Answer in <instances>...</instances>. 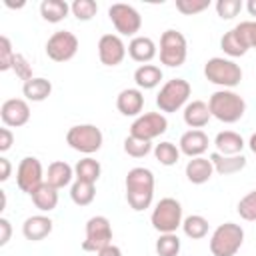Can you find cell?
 I'll return each mask as SVG.
<instances>
[{
    "instance_id": "6da1fadb",
    "label": "cell",
    "mask_w": 256,
    "mask_h": 256,
    "mask_svg": "<svg viewBox=\"0 0 256 256\" xmlns=\"http://www.w3.org/2000/svg\"><path fill=\"white\" fill-rule=\"evenodd\" d=\"M154 174L150 168L144 166H136L132 170H128L126 180H124V188H126V202L134 212H142L146 208H150L152 200H154Z\"/></svg>"
},
{
    "instance_id": "7a4b0ae2",
    "label": "cell",
    "mask_w": 256,
    "mask_h": 256,
    "mask_svg": "<svg viewBox=\"0 0 256 256\" xmlns=\"http://www.w3.org/2000/svg\"><path fill=\"white\" fill-rule=\"evenodd\" d=\"M208 108H210L212 118H216L224 124H234L244 116L246 102L238 92L220 88L208 98Z\"/></svg>"
},
{
    "instance_id": "3957f363",
    "label": "cell",
    "mask_w": 256,
    "mask_h": 256,
    "mask_svg": "<svg viewBox=\"0 0 256 256\" xmlns=\"http://www.w3.org/2000/svg\"><path fill=\"white\" fill-rule=\"evenodd\" d=\"M242 244H244V230L240 224L234 222H224L216 226L208 242L212 256H236Z\"/></svg>"
},
{
    "instance_id": "277c9868",
    "label": "cell",
    "mask_w": 256,
    "mask_h": 256,
    "mask_svg": "<svg viewBox=\"0 0 256 256\" xmlns=\"http://www.w3.org/2000/svg\"><path fill=\"white\" fill-rule=\"evenodd\" d=\"M204 76L208 82H212L220 88L232 90L242 80V68L230 58L214 56V58L206 60V64H204Z\"/></svg>"
},
{
    "instance_id": "5b68a950",
    "label": "cell",
    "mask_w": 256,
    "mask_h": 256,
    "mask_svg": "<svg viewBox=\"0 0 256 256\" xmlns=\"http://www.w3.org/2000/svg\"><path fill=\"white\" fill-rule=\"evenodd\" d=\"M182 204L176 198H162L160 202H156V206L152 208L150 214V224L156 232L160 234H172L182 226Z\"/></svg>"
},
{
    "instance_id": "8992f818",
    "label": "cell",
    "mask_w": 256,
    "mask_h": 256,
    "mask_svg": "<svg viewBox=\"0 0 256 256\" xmlns=\"http://www.w3.org/2000/svg\"><path fill=\"white\" fill-rule=\"evenodd\" d=\"M192 94V86L184 78H172L162 84L160 92L156 94V106L164 114H172L188 104V98Z\"/></svg>"
},
{
    "instance_id": "52a82bcc",
    "label": "cell",
    "mask_w": 256,
    "mask_h": 256,
    "mask_svg": "<svg viewBox=\"0 0 256 256\" xmlns=\"http://www.w3.org/2000/svg\"><path fill=\"white\" fill-rule=\"evenodd\" d=\"M188 42L180 30L168 28L160 36V62L168 68H178L186 62Z\"/></svg>"
},
{
    "instance_id": "ba28073f",
    "label": "cell",
    "mask_w": 256,
    "mask_h": 256,
    "mask_svg": "<svg viewBox=\"0 0 256 256\" xmlns=\"http://www.w3.org/2000/svg\"><path fill=\"white\" fill-rule=\"evenodd\" d=\"M104 134L94 124H76L66 132V144L80 154H94L102 148Z\"/></svg>"
},
{
    "instance_id": "9c48e42d",
    "label": "cell",
    "mask_w": 256,
    "mask_h": 256,
    "mask_svg": "<svg viewBox=\"0 0 256 256\" xmlns=\"http://www.w3.org/2000/svg\"><path fill=\"white\" fill-rule=\"evenodd\" d=\"M108 18L114 24L118 36H138L140 28H142V16L140 12L124 2H116L108 8Z\"/></svg>"
},
{
    "instance_id": "30bf717a",
    "label": "cell",
    "mask_w": 256,
    "mask_h": 256,
    "mask_svg": "<svg viewBox=\"0 0 256 256\" xmlns=\"http://www.w3.org/2000/svg\"><path fill=\"white\" fill-rule=\"evenodd\" d=\"M112 244V224L106 216H92L86 222V236L82 240V250L84 252H100Z\"/></svg>"
},
{
    "instance_id": "8fae6325",
    "label": "cell",
    "mask_w": 256,
    "mask_h": 256,
    "mask_svg": "<svg viewBox=\"0 0 256 256\" xmlns=\"http://www.w3.org/2000/svg\"><path fill=\"white\" fill-rule=\"evenodd\" d=\"M78 38L70 30H56L46 42V56L54 62H68L78 52Z\"/></svg>"
},
{
    "instance_id": "7c38bea8",
    "label": "cell",
    "mask_w": 256,
    "mask_h": 256,
    "mask_svg": "<svg viewBox=\"0 0 256 256\" xmlns=\"http://www.w3.org/2000/svg\"><path fill=\"white\" fill-rule=\"evenodd\" d=\"M168 130V118L162 112H146L134 118L130 124V136L152 142L154 138L162 136Z\"/></svg>"
},
{
    "instance_id": "4fadbf2b",
    "label": "cell",
    "mask_w": 256,
    "mask_h": 256,
    "mask_svg": "<svg viewBox=\"0 0 256 256\" xmlns=\"http://www.w3.org/2000/svg\"><path fill=\"white\" fill-rule=\"evenodd\" d=\"M46 182L42 164L36 156H24L16 168V184L24 194H32L40 184Z\"/></svg>"
},
{
    "instance_id": "5bb4252c",
    "label": "cell",
    "mask_w": 256,
    "mask_h": 256,
    "mask_svg": "<svg viewBox=\"0 0 256 256\" xmlns=\"http://www.w3.org/2000/svg\"><path fill=\"white\" fill-rule=\"evenodd\" d=\"M128 54V46L118 34H102L98 40V58L104 66H118Z\"/></svg>"
},
{
    "instance_id": "9a60e30c",
    "label": "cell",
    "mask_w": 256,
    "mask_h": 256,
    "mask_svg": "<svg viewBox=\"0 0 256 256\" xmlns=\"http://www.w3.org/2000/svg\"><path fill=\"white\" fill-rule=\"evenodd\" d=\"M2 124L8 128H20L30 120V106L26 98H8L0 106Z\"/></svg>"
},
{
    "instance_id": "2e32d148",
    "label": "cell",
    "mask_w": 256,
    "mask_h": 256,
    "mask_svg": "<svg viewBox=\"0 0 256 256\" xmlns=\"http://www.w3.org/2000/svg\"><path fill=\"white\" fill-rule=\"evenodd\" d=\"M208 144H210V140H208V136H206V132L204 130H188V132H184L182 136H180V142H178V148H180V152L184 154V156H188V158H198V156H202L206 150H208Z\"/></svg>"
},
{
    "instance_id": "e0dca14e",
    "label": "cell",
    "mask_w": 256,
    "mask_h": 256,
    "mask_svg": "<svg viewBox=\"0 0 256 256\" xmlns=\"http://www.w3.org/2000/svg\"><path fill=\"white\" fill-rule=\"evenodd\" d=\"M52 228H54V222H52L50 216H46V214H34V216H28L24 220L22 234L30 242H40L46 236H50Z\"/></svg>"
},
{
    "instance_id": "ac0fdd59",
    "label": "cell",
    "mask_w": 256,
    "mask_h": 256,
    "mask_svg": "<svg viewBox=\"0 0 256 256\" xmlns=\"http://www.w3.org/2000/svg\"><path fill=\"white\" fill-rule=\"evenodd\" d=\"M116 108L122 116H134L138 118L144 108V94L140 88H124L116 96Z\"/></svg>"
},
{
    "instance_id": "d6986e66",
    "label": "cell",
    "mask_w": 256,
    "mask_h": 256,
    "mask_svg": "<svg viewBox=\"0 0 256 256\" xmlns=\"http://www.w3.org/2000/svg\"><path fill=\"white\" fill-rule=\"evenodd\" d=\"M156 54H158V46L150 36H134L128 42V56L134 62L148 64Z\"/></svg>"
},
{
    "instance_id": "ffe728a7",
    "label": "cell",
    "mask_w": 256,
    "mask_h": 256,
    "mask_svg": "<svg viewBox=\"0 0 256 256\" xmlns=\"http://www.w3.org/2000/svg\"><path fill=\"white\" fill-rule=\"evenodd\" d=\"M182 116H184L186 126H190L192 130H200V128H204V126L210 122V118H212L208 104L202 102V100H192V102H188V104L184 106Z\"/></svg>"
},
{
    "instance_id": "44dd1931",
    "label": "cell",
    "mask_w": 256,
    "mask_h": 256,
    "mask_svg": "<svg viewBox=\"0 0 256 256\" xmlns=\"http://www.w3.org/2000/svg\"><path fill=\"white\" fill-rule=\"evenodd\" d=\"M210 162L214 166V172H218L220 176H230V174H238L246 168V156L244 154H234V156H224L218 152H212Z\"/></svg>"
},
{
    "instance_id": "7402d4cb",
    "label": "cell",
    "mask_w": 256,
    "mask_h": 256,
    "mask_svg": "<svg viewBox=\"0 0 256 256\" xmlns=\"http://www.w3.org/2000/svg\"><path fill=\"white\" fill-rule=\"evenodd\" d=\"M184 174L188 178V182L192 184H206L212 174H214V166L210 162V158H204V156H198V158H190L186 168H184Z\"/></svg>"
},
{
    "instance_id": "603a6c76",
    "label": "cell",
    "mask_w": 256,
    "mask_h": 256,
    "mask_svg": "<svg viewBox=\"0 0 256 256\" xmlns=\"http://www.w3.org/2000/svg\"><path fill=\"white\" fill-rule=\"evenodd\" d=\"M72 178H76V176H74V168L68 162H64V160L50 162V166L46 170V182L50 186H54L56 190L72 186Z\"/></svg>"
},
{
    "instance_id": "cb8c5ba5",
    "label": "cell",
    "mask_w": 256,
    "mask_h": 256,
    "mask_svg": "<svg viewBox=\"0 0 256 256\" xmlns=\"http://www.w3.org/2000/svg\"><path fill=\"white\" fill-rule=\"evenodd\" d=\"M214 146H216V152H218V154L234 156V154H242L246 142H244V138H242L238 132H234V130H224V132H218V134H216Z\"/></svg>"
},
{
    "instance_id": "d4e9b609",
    "label": "cell",
    "mask_w": 256,
    "mask_h": 256,
    "mask_svg": "<svg viewBox=\"0 0 256 256\" xmlns=\"http://www.w3.org/2000/svg\"><path fill=\"white\" fill-rule=\"evenodd\" d=\"M162 68L156 64H140L134 70V82L140 90H152L162 82Z\"/></svg>"
},
{
    "instance_id": "484cf974",
    "label": "cell",
    "mask_w": 256,
    "mask_h": 256,
    "mask_svg": "<svg viewBox=\"0 0 256 256\" xmlns=\"http://www.w3.org/2000/svg\"><path fill=\"white\" fill-rule=\"evenodd\" d=\"M22 94L30 102H44L52 94V82L42 76H34L32 80L22 84Z\"/></svg>"
},
{
    "instance_id": "4316f807",
    "label": "cell",
    "mask_w": 256,
    "mask_h": 256,
    "mask_svg": "<svg viewBox=\"0 0 256 256\" xmlns=\"http://www.w3.org/2000/svg\"><path fill=\"white\" fill-rule=\"evenodd\" d=\"M34 206L40 210V212H52L56 206H58V190L54 186H50L48 182L40 184L32 194H30Z\"/></svg>"
},
{
    "instance_id": "83f0119b",
    "label": "cell",
    "mask_w": 256,
    "mask_h": 256,
    "mask_svg": "<svg viewBox=\"0 0 256 256\" xmlns=\"http://www.w3.org/2000/svg\"><path fill=\"white\" fill-rule=\"evenodd\" d=\"M70 14V4L66 0H42L40 2V16L50 22L58 24Z\"/></svg>"
},
{
    "instance_id": "f1b7e54d",
    "label": "cell",
    "mask_w": 256,
    "mask_h": 256,
    "mask_svg": "<svg viewBox=\"0 0 256 256\" xmlns=\"http://www.w3.org/2000/svg\"><path fill=\"white\" fill-rule=\"evenodd\" d=\"M100 174H102V166L92 156H86V158L78 160L76 166H74V176H76V180H82V182L96 184L98 178H100Z\"/></svg>"
},
{
    "instance_id": "f546056e",
    "label": "cell",
    "mask_w": 256,
    "mask_h": 256,
    "mask_svg": "<svg viewBox=\"0 0 256 256\" xmlns=\"http://www.w3.org/2000/svg\"><path fill=\"white\" fill-rule=\"evenodd\" d=\"M220 48L224 50V54H228L230 58H238V56H244L250 48H248V44L242 40V36L238 34V30L236 28H232V30H228V32H224V36L220 38Z\"/></svg>"
},
{
    "instance_id": "4dcf8cb0",
    "label": "cell",
    "mask_w": 256,
    "mask_h": 256,
    "mask_svg": "<svg viewBox=\"0 0 256 256\" xmlns=\"http://www.w3.org/2000/svg\"><path fill=\"white\" fill-rule=\"evenodd\" d=\"M70 198L76 206H88L94 202L96 198V184L90 182H82V180H74L70 186Z\"/></svg>"
},
{
    "instance_id": "1f68e13d",
    "label": "cell",
    "mask_w": 256,
    "mask_h": 256,
    "mask_svg": "<svg viewBox=\"0 0 256 256\" xmlns=\"http://www.w3.org/2000/svg\"><path fill=\"white\" fill-rule=\"evenodd\" d=\"M182 230L188 238L192 240H200L208 234V220L202 214H190L182 220Z\"/></svg>"
},
{
    "instance_id": "d6a6232c",
    "label": "cell",
    "mask_w": 256,
    "mask_h": 256,
    "mask_svg": "<svg viewBox=\"0 0 256 256\" xmlns=\"http://www.w3.org/2000/svg\"><path fill=\"white\" fill-rule=\"evenodd\" d=\"M180 154H182L180 148L174 142H168V140L154 146V156L162 166H174L180 160Z\"/></svg>"
},
{
    "instance_id": "836d02e7",
    "label": "cell",
    "mask_w": 256,
    "mask_h": 256,
    "mask_svg": "<svg viewBox=\"0 0 256 256\" xmlns=\"http://www.w3.org/2000/svg\"><path fill=\"white\" fill-rule=\"evenodd\" d=\"M154 248H156V254L158 256H178L180 254V248H182V242H180V238H178L176 232H172V234H160Z\"/></svg>"
},
{
    "instance_id": "e575fe53",
    "label": "cell",
    "mask_w": 256,
    "mask_h": 256,
    "mask_svg": "<svg viewBox=\"0 0 256 256\" xmlns=\"http://www.w3.org/2000/svg\"><path fill=\"white\" fill-rule=\"evenodd\" d=\"M70 12H72V16H74L76 20L88 22V20H92V18L96 16L98 4H96L94 0H74V2L70 4Z\"/></svg>"
},
{
    "instance_id": "d590c367",
    "label": "cell",
    "mask_w": 256,
    "mask_h": 256,
    "mask_svg": "<svg viewBox=\"0 0 256 256\" xmlns=\"http://www.w3.org/2000/svg\"><path fill=\"white\" fill-rule=\"evenodd\" d=\"M152 150H154L152 142H148V140H140V138H134L130 134L124 138V152L128 156H132V158H144Z\"/></svg>"
},
{
    "instance_id": "8d00e7d4",
    "label": "cell",
    "mask_w": 256,
    "mask_h": 256,
    "mask_svg": "<svg viewBox=\"0 0 256 256\" xmlns=\"http://www.w3.org/2000/svg\"><path fill=\"white\" fill-rule=\"evenodd\" d=\"M238 214L246 222H256V190L248 192L238 202Z\"/></svg>"
},
{
    "instance_id": "74e56055",
    "label": "cell",
    "mask_w": 256,
    "mask_h": 256,
    "mask_svg": "<svg viewBox=\"0 0 256 256\" xmlns=\"http://www.w3.org/2000/svg\"><path fill=\"white\" fill-rule=\"evenodd\" d=\"M214 8L222 20H232L234 16L240 14V10L244 8V2L242 0H218L214 4Z\"/></svg>"
},
{
    "instance_id": "f35d334b",
    "label": "cell",
    "mask_w": 256,
    "mask_h": 256,
    "mask_svg": "<svg viewBox=\"0 0 256 256\" xmlns=\"http://www.w3.org/2000/svg\"><path fill=\"white\" fill-rule=\"evenodd\" d=\"M210 6V0H176V10L184 16H194L204 12Z\"/></svg>"
},
{
    "instance_id": "ab89813d",
    "label": "cell",
    "mask_w": 256,
    "mask_h": 256,
    "mask_svg": "<svg viewBox=\"0 0 256 256\" xmlns=\"http://www.w3.org/2000/svg\"><path fill=\"white\" fill-rule=\"evenodd\" d=\"M14 56H16V52L12 50L10 38H8V36H0V70H2V72L12 70Z\"/></svg>"
},
{
    "instance_id": "60d3db41",
    "label": "cell",
    "mask_w": 256,
    "mask_h": 256,
    "mask_svg": "<svg viewBox=\"0 0 256 256\" xmlns=\"http://www.w3.org/2000/svg\"><path fill=\"white\" fill-rule=\"evenodd\" d=\"M12 70L16 72V76L22 80V82H28V80H32L34 76H32V64L28 62V58L24 56V54H18L16 52V56H14V64H12Z\"/></svg>"
},
{
    "instance_id": "b9f144b4",
    "label": "cell",
    "mask_w": 256,
    "mask_h": 256,
    "mask_svg": "<svg viewBox=\"0 0 256 256\" xmlns=\"http://www.w3.org/2000/svg\"><path fill=\"white\" fill-rule=\"evenodd\" d=\"M242 40L248 44V48H256V20H244L234 26Z\"/></svg>"
},
{
    "instance_id": "7bdbcfd3",
    "label": "cell",
    "mask_w": 256,
    "mask_h": 256,
    "mask_svg": "<svg viewBox=\"0 0 256 256\" xmlns=\"http://www.w3.org/2000/svg\"><path fill=\"white\" fill-rule=\"evenodd\" d=\"M12 144H14V134H12V130H10L8 126L0 128V152H8V150L12 148Z\"/></svg>"
},
{
    "instance_id": "ee69618b",
    "label": "cell",
    "mask_w": 256,
    "mask_h": 256,
    "mask_svg": "<svg viewBox=\"0 0 256 256\" xmlns=\"http://www.w3.org/2000/svg\"><path fill=\"white\" fill-rule=\"evenodd\" d=\"M12 236V224L8 218H0V246H6Z\"/></svg>"
},
{
    "instance_id": "f6af8a7d",
    "label": "cell",
    "mask_w": 256,
    "mask_h": 256,
    "mask_svg": "<svg viewBox=\"0 0 256 256\" xmlns=\"http://www.w3.org/2000/svg\"><path fill=\"white\" fill-rule=\"evenodd\" d=\"M10 174H12V164H10V160L4 158V156H0V182H6V180L10 178Z\"/></svg>"
},
{
    "instance_id": "bcb514c9",
    "label": "cell",
    "mask_w": 256,
    "mask_h": 256,
    "mask_svg": "<svg viewBox=\"0 0 256 256\" xmlns=\"http://www.w3.org/2000/svg\"><path fill=\"white\" fill-rule=\"evenodd\" d=\"M96 256H122V250L116 244H108L106 248H102L100 252H96Z\"/></svg>"
},
{
    "instance_id": "7dc6e473",
    "label": "cell",
    "mask_w": 256,
    "mask_h": 256,
    "mask_svg": "<svg viewBox=\"0 0 256 256\" xmlns=\"http://www.w3.org/2000/svg\"><path fill=\"white\" fill-rule=\"evenodd\" d=\"M246 10H248L250 16L256 18V0H248V2H246Z\"/></svg>"
},
{
    "instance_id": "c3c4849f",
    "label": "cell",
    "mask_w": 256,
    "mask_h": 256,
    "mask_svg": "<svg viewBox=\"0 0 256 256\" xmlns=\"http://www.w3.org/2000/svg\"><path fill=\"white\" fill-rule=\"evenodd\" d=\"M248 148L252 150V154H256V132L250 136V140H248Z\"/></svg>"
}]
</instances>
